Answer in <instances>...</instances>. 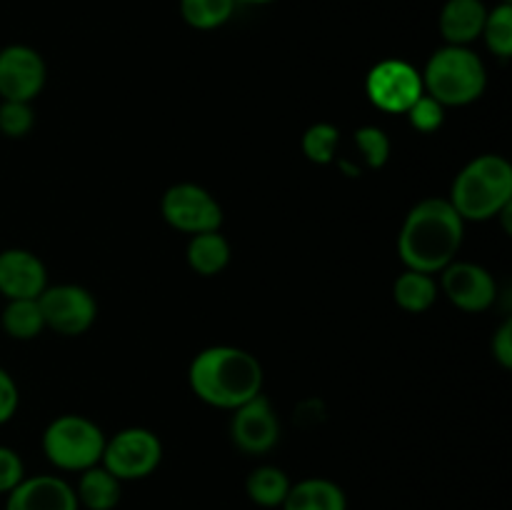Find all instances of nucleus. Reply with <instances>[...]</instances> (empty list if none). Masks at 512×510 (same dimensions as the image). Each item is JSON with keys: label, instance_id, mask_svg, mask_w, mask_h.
Listing matches in <instances>:
<instances>
[{"label": "nucleus", "instance_id": "28", "mask_svg": "<svg viewBox=\"0 0 512 510\" xmlns=\"http://www.w3.org/2000/svg\"><path fill=\"white\" fill-rule=\"evenodd\" d=\"M25 478L23 458L13 448L0 445V495H8Z\"/></svg>", "mask_w": 512, "mask_h": 510}, {"label": "nucleus", "instance_id": "21", "mask_svg": "<svg viewBox=\"0 0 512 510\" xmlns=\"http://www.w3.org/2000/svg\"><path fill=\"white\" fill-rule=\"evenodd\" d=\"M5 335L13 340H33L45 330L43 310H40L38 298L8 300L0 318Z\"/></svg>", "mask_w": 512, "mask_h": 510}, {"label": "nucleus", "instance_id": "14", "mask_svg": "<svg viewBox=\"0 0 512 510\" xmlns=\"http://www.w3.org/2000/svg\"><path fill=\"white\" fill-rule=\"evenodd\" d=\"M5 510H80L73 485L60 475H33L20 480L5 500Z\"/></svg>", "mask_w": 512, "mask_h": 510}, {"label": "nucleus", "instance_id": "3", "mask_svg": "<svg viewBox=\"0 0 512 510\" xmlns=\"http://www.w3.org/2000/svg\"><path fill=\"white\" fill-rule=\"evenodd\" d=\"M450 205L463 220L485 223L512 208V165L503 155L470 160L453 180Z\"/></svg>", "mask_w": 512, "mask_h": 510}, {"label": "nucleus", "instance_id": "5", "mask_svg": "<svg viewBox=\"0 0 512 510\" xmlns=\"http://www.w3.org/2000/svg\"><path fill=\"white\" fill-rule=\"evenodd\" d=\"M105 435L93 420L83 415H60L45 428L43 453L50 463L65 473H83L100 463Z\"/></svg>", "mask_w": 512, "mask_h": 510}, {"label": "nucleus", "instance_id": "18", "mask_svg": "<svg viewBox=\"0 0 512 510\" xmlns=\"http://www.w3.org/2000/svg\"><path fill=\"white\" fill-rule=\"evenodd\" d=\"M188 265L203 278H213V275L223 273L230 263V243L220 230H208V233L190 235L188 250Z\"/></svg>", "mask_w": 512, "mask_h": 510}, {"label": "nucleus", "instance_id": "4", "mask_svg": "<svg viewBox=\"0 0 512 510\" xmlns=\"http://www.w3.org/2000/svg\"><path fill=\"white\" fill-rule=\"evenodd\" d=\"M425 93L433 95L445 108H463L485 93L488 70L483 58L468 45H443L430 55L423 73Z\"/></svg>", "mask_w": 512, "mask_h": 510}, {"label": "nucleus", "instance_id": "15", "mask_svg": "<svg viewBox=\"0 0 512 510\" xmlns=\"http://www.w3.org/2000/svg\"><path fill=\"white\" fill-rule=\"evenodd\" d=\"M488 5L483 0H445L438 28L445 45H470L483 33Z\"/></svg>", "mask_w": 512, "mask_h": 510}, {"label": "nucleus", "instance_id": "29", "mask_svg": "<svg viewBox=\"0 0 512 510\" xmlns=\"http://www.w3.org/2000/svg\"><path fill=\"white\" fill-rule=\"evenodd\" d=\"M20 403V393H18V385H15L13 375L8 370L0 368V425L8 423L10 418L15 415Z\"/></svg>", "mask_w": 512, "mask_h": 510}, {"label": "nucleus", "instance_id": "6", "mask_svg": "<svg viewBox=\"0 0 512 510\" xmlns=\"http://www.w3.org/2000/svg\"><path fill=\"white\" fill-rule=\"evenodd\" d=\"M163 460V443L148 428H125L105 440L100 465L115 475L120 483L143 480L158 470Z\"/></svg>", "mask_w": 512, "mask_h": 510}, {"label": "nucleus", "instance_id": "25", "mask_svg": "<svg viewBox=\"0 0 512 510\" xmlns=\"http://www.w3.org/2000/svg\"><path fill=\"white\" fill-rule=\"evenodd\" d=\"M355 145L368 168L380 170L390 160V138L378 125H363L355 130Z\"/></svg>", "mask_w": 512, "mask_h": 510}, {"label": "nucleus", "instance_id": "27", "mask_svg": "<svg viewBox=\"0 0 512 510\" xmlns=\"http://www.w3.org/2000/svg\"><path fill=\"white\" fill-rule=\"evenodd\" d=\"M408 120L418 133H435L445 120V105L438 103L433 95L423 93L413 105L408 108Z\"/></svg>", "mask_w": 512, "mask_h": 510}, {"label": "nucleus", "instance_id": "9", "mask_svg": "<svg viewBox=\"0 0 512 510\" xmlns=\"http://www.w3.org/2000/svg\"><path fill=\"white\" fill-rule=\"evenodd\" d=\"M365 93L370 103L385 113H408L410 105L425 93L423 75L400 58L380 60L365 78Z\"/></svg>", "mask_w": 512, "mask_h": 510}, {"label": "nucleus", "instance_id": "26", "mask_svg": "<svg viewBox=\"0 0 512 510\" xmlns=\"http://www.w3.org/2000/svg\"><path fill=\"white\" fill-rule=\"evenodd\" d=\"M35 113L30 103H18V100H3L0 103V133L5 138H25L33 130Z\"/></svg>", "mask_w": 512, "mask_h": 510}, {"label": "nucleus", "instance_id": "16", "mask_svg": "<svg viewBox=\"0 0 512 510\" xmlns=\"http://www.w3.org/2000/svg\"><path fill=\"white\" fill-rule=\"evenodd\" d=\"M280 510H348V495L328 478H305L290 485Z\"/></svg>", "mask_w": 512, "mask_h": 510}, {"label": "nucleus", "instance_id": "17", "mask_svg": "<svg viewBox=\"0 0 512 510\" xmlns=\"http://www.w3.org/2000/svg\"><path fill=\"white\" fill-rule=\"evenodd\" d=\"M73 490L80 510H115L123 495V483L98 463L80 473Z\"/></svg>", "mask_w": 512, "mask_h": 510}, {"label": "nucleus", "instance_id": "19", "mask_svg": "<svg viewBox=\"0 0 512 510\" xmlns=\"http://www.w3.org/2000/svg\"><path fill=\"white\" fill-rule=\"evenodd\" d=\"M290 478L278 465H258L245 478V495L258 508H280L290 490Z\"/></svg>", "mask_w": 512, "mask_h": 510}, {"label": "nucleus", "instance_id": "22", "mask_svg": "<svg viewBox=\"0 0 512 510\" xmlns=\"http://www.w3.org/2000/svg\"><path fill=\"white\" fill-rule=\"evenodd\" d=\"M235 0H180V15L195 30H215L235 13Z\"/></svg>", "mask_w": 512, "mask_h": 510}, {"label": "nucleus", "instance_id": "11", "mask_svg": "<svg viewBox=\"0 0 512 510\" xmlns=\"http://www.w3.org/2000/svg\"><path fill=\"white\" fill-rule=\"evenodd\" d=\"M230 438L245 455H265L278 445L280 420L270 400L263 393L233 410Z\"/></svg>", "mask_w": 512, "mask_h": 510}, {"label": "nucleus", "instance_id": "30", "mask_svg": "<svg viewBox=\"0 0 512 510\" xmlns=\"http://www.w3.org/2000/svg\"><path fill=\"white\" fill-rule=\"evenodd\" d=\"M493 358L505 370L512 368V320H505L493 335Z\"/></svg>", "mask_w": 512, "mask_h": 510}, {"label": "nucleus", "instance_id": "8", "mask_svg": "<svg viewBox=\"0 0 512 510\" xmlns=\"http://www.w3.org/2000/svg\"><path fill=\"white\" fill-rule=\"evenodd\" d=\"M40 310H43L45 328L53 333L65 335V338H75L93 328L95 318H98V303H95L93 293L83 285L63 283L45 288L38 298Z\"/></svg>", "mask_w": 512, "mask_h": 510}, {"label": "nucleus", "instance_id": "23", "mask_svg": "<svg viewBox=\"0 0 512 510\" xmlns=\"http://www.w3.org/2000/svg\"><path fill=\"white\" fill-rule=\"evenodd\" d=\"M480 38L485 40L488 50L498 55L500 60H508L512 55V3H498L493 10L488 8L483 33Z\"/></svg>", "mask_w": 512, "mask_h": 510}, {"label": "nucleus", "instance_id": "13", "mask_svg": "<svg viewBox=\"0 0 512 510\" xmlns=\"http://www.w3.org/2000/svg\"><path fill=\"white\" fill-rule=\"evenodd\" d=\"M48 288V270L43 260L23 248H8L0 253V295L8 300L40 298Z\"/></svg>", "mask_w": 512, "mask_h": 510}, {"label": "nucleus", "instance_id": "12", "mask_svg": "<svg viewBox=\"0 0 512 510\" xmlns=\"http://www.w3.org/2000/svg\"><path fill=\"white\" fill-rule=\"evenodd\" d=\"M440 273H443V280H440L443 293L455 308L465 313H483L498 298V283L483 265L453 260Z\"/></svg>", "mask_w": 512, "mask_h": 510}, {"label": "nucleus", "instance_id": "2", "mask_svg": "<svg viewBox=\"0 0 512 510\" xmlns=\"http://www.w3.org/2000/svg\"><path fill=\"white\" fill-rule=\"evenodd\" d=\"M188 380L203 403L235 410L263 393V365L248 350L235 345H213L195 355Z\"/></svg>", "mask_w": 512, "mask_h": 510}, {"label": "nucleus", "instance_id": "1", "mask_svg": "<svg viewBox=\"0 0 512 510\" xmlns=\"http://www.w3.org/2000/svg\"><path fill=\"white\" fill-rule=\"evenodd\" d=\"M465 220L448 198H425L405 215L398 235V255L408 270L440 273L463 245Z\"/></svg>", "mask_w": 512, "mask_h": 510}, {"label": "nucleus", "instance_id": "7", "mask_svg": "<svg viewBox=\"0 0 512 510\" xmlns=\"http://www.w3.org/2000/svg\"><path fill=\"white\" fill-rule=\"evenodd\" d=\"M160 213L170 228L188 235L220 230L223 225V208L215 195L195 183H178L165 190L160 200Z\"/></svg>", "mask_w": 512, "mask_h": 510}, {"label": "nucleus", "instance_id": "24", "mask_svg": "<svg viewBox=\"0 0 512 510\" xmlns=\"http://www.w3.org/2000/svg\"><path fill=\"white\" fill-rule=\"evenodd\" d=\"M303 155L315 165H330L338 158L340 130L330 123H315L303 133Z\"/></svg>", "mask_w": 512, "mask_h": 510}, {"label": "nucleus", "instance_id": "31", "mask_svg": "<svg viewBox=\"0 0 512 510\" xmlns=\"http://www.w3.org/2000/svg\"><path fill=\"white\" fill-rule=\"evenodd\" d=\"M235 3H245V5H268V3H275V0H235Z\"/></svg>", "mask_w": 512, "mask_h": 510}, {"label": "nucleus", "instance_id": "32", "mask_svg": "<svg viewBox=\"0 0 512 510\" xmlns=\"http://www.w3.org/2000/svg\"><path fill=\"white\" fill-rule=\"evenodd\" d=\"M500 3H512V0H500Z\"/></svg>", "mask_w": 512, "mask_h": 510}, {"label": "nucleus", "instance_id": "10", "mask_svg": "<svg viewBox=\"0 0 512 510\" xmlns=\"http://www.w3.org/2000/svg\"><path fill=\"white\" fill-rule=\"evenodd\" d=\"M48 68L43 55L23 43L5 45L0 50V100L30 103L43 90Z\"/></svg>", "mask_w": 512, "mask_h": 510}, {"label": "nucleus", "instance_id": "20", "mask_svg": "<svg viewBox=\"0 0 512 510\" xmlns=\"http://www.w3.org/2000/svg\"><path fill=\"white\" fill-rule=\"evenodd\" d=\"M393 298L408 313H425L433 308L438 300V283L433 275L418 273V270H405L398 275L393 285Z\"/></svg>", "mask_w": 512, "mask_h": 510}]
</instances>
